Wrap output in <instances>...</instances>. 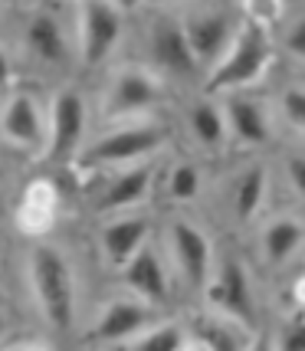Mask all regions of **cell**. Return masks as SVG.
<instances>
[{
    "mask_svg": "<svg viewBox=\"0 0 305 351\" xmlns=\"http://www.w3.org/2000/svg\"><path fill=\"white\" fill-rule=\"evenodd\" d=\"M62 207V191L60 184L53 181L49 174H36L20 187L14 204V230L27 240H46L56 220H60Z\"/></svg>",
    "mask_w": 305,
    "mask_h": 351,
    "instance_id": "22",
    "label": "cell"
},
{
    "mask_svg": "<svg viewBox=\"0 0 305 351\" xmlns=\"http://www.w3.org/2000/svg\"><path fill=\"white\" fill-rule=\"evenodd\" d=\"M246 351H279V345H276V335H273V328H269V325H260V328L253 332V338H249Z\"/></svg>",
    "mask_w": 305,
    "mask_h": 351,
    "instance_id": "30",
    "label": "cell"
},
{
    "mask_svg": "<svg viewBox=\"0 0 305 351\" xmlns=\"http://www.w3.org/2000/svg\"><path fill=\"white\" fill-rule=\"evenodd\" d=\"M16 89V60H14V49L7 43H0V99L7 92Z\"/></svg>",
    "mask_w": 305,
    "mask_h": 351,
    "instance_id": "29",
    "label": "cell"
},
{
    "mask_svg": "<svg viewBox=\"0 0 305 351\" xmlns=\"http://www.w3.org/2000/svg\"><path fill=\"white\" fill-rule=\"evenodd\" d=\"M168 319V312H158L154 306L141 302L128 292H115L106 302H99L86 328V345L89 348H125L128 341H135L141 332H148L154 322Z\"/></svg>",
    "mask_w": 305,
    "mask_h": 351,
    "instance_id": "17",
    "label": "cell"
},
{
    "mask_svg": "<svg viewBox=\"0 0 305 351\" xmlns=\"http://www.w3.org/2000/svg\"><path fill=\"white\" fill-rule=\"evenodd\" d=\"M269 328H273L279 351H305V308L289 306Z\"/></svg>",
    "mask_w": 305,
    "mask_h": 351,
    "instance_id": "28",
    "label": "cell"
},
{
    "mask_svg": "<svg viewBox=\"0 0 305 351\" xmlns=\"http://www.w3.org/2000/svg\"><path fill=\"white\" fill-rule=\"evenodd\" d=\"M135 23V7L108 3V0H82L73 3V33H76V66L86 73L106 69L115 60L119 46Z\"/></svg>",
    "mask_w": 305,
    "mask_h": 351,
    "instance_id": "10",
    "label": "cell"
},
{
    "mask_svg": "<svg viewBox=\"0 0 305 351\" xmlns=\"http://www.w3.org/2000/svg\"><path fill=\"white\" fill-rule=\"evenodd\" d=\"M184 328H187V335L204 341L210 351H246L249 338H253V328L204 306H194L184 315Z\"/></svg>",
    "mask_w": 305,
    "mask_h": 351,
    "instance_id": "23",
    "label": "cell"
},
{
    "mask_svg": "<svg viewBox=\"0 0 305 351\" xmlns=\"http://www.w3.org/2000/svg\"><path fill=\"white\" fill-rule=\"evenodd\" d=\"M158 243L168 256L178 292L191 299V306H200L220 253V246L210 237V227L191 210H168L158 220Z\"/></svg>",
    "mask_w": 305,
    "mask_h": 351,
    "instance_id": "6",
    "label": "cell"
},
{
    "mask_svg": "<svg viewBox=\"0 0 305 351\" xmlns=\"http://www.w3.org/2000/svg\"><path fill=\"white\" fill-rule=\"evenodd\" d=\"M0 351H46V345H40V341H10Z\"/></svg>",
    "mask_w": 305,
    "mask_h": 351,
    "instance_id": "33",
    "label": "cell"
},
{
    "mask_svg": "<svg viewBox=\"0 0 305 351\" xmlns=\"http://www.w3.org/2000/svg\"><path fill=\"white\" fill-rule=\"evenodd\" d=\"M174 99H178V92L164 79L154 76L148 66H141L138 60L119 62L108 69L106 82H102L95 119L102 125L151 119V115H164L168 102H174Z\"/></svg>",
    "mask_w": 305,
    "mask_h": 351,
    "instance_id": "7",
    "label": "cell"
},
{
    "mask_svg": "<svg viewBox=\"0 0 305 351\" xmlns=\"http://www.w3.org/2000/svg\"><path fill=\"white\" fill-rule=\"evenodd\" d=\"M273 168L279 174V184L289 194L292 207L305 214V141H286Z\"/></svg>",
    "mask_w": 305,
    "mask_h": 351,
    "instance_id": "26",
    "label": "cell"
},
{
    "mask_svg": "<svg viewBox=\"0 0 305 351\" xmlns=\"http://www.w3.org/2000/svg\"><path fill=\"white\" fill-rule=\"evenodd\" d=\"M253 266L266 276L289 273L305 260V214L295 207H269V214L253 227Z\"/></svg>",
    "mask_w": 305,
    "mask_h": 351,
    "instance_id": "15",
    "label": "cell"
},
{
    "mask_svg": "<svg viewBox=\"0 0 305 351\" xmlns=\"http://www.w3.org/2000/svg\"><path fill=\"white\" fill-rule=\"evenodd\" d=\"M10 43L16 46V56L40 76H62L66 69L76 66L73 7L30 3L14 10Z\"/></svg>",
    "mask_w": 305,
    "mask_h": 351,
    "instance_id": "5",
    "label": "cell"
},
{
    "mask_svg": "<svg viewBox=\"0 0 305 351\" xmlns=\"http://www.w3.org/2000/svg\"><path fill=\"white\" fill-rule=\"evenodd\" d=\"M181 351H210V348H207L204 341H197V338L187 335V341H184V348H181Z\"/></svg>",
    "mask_w": 305,
    "mask_h": 351,
    "instance_id": "35",
    "label": "cell"
},
{
    "mask_svg": "<svg viewBox=\"0 0 305 351\" xmlns=\"http://www.w3.org/2000/svg\"><path fill=\"white\" fill-rule=\"evenodd\" d=\"M92 108L86 92L76 86H60L46 99V152L43 165L49 168H73L82 148L89 145Z\"/></svg>",
    "mask_w": 305,
    "mask_h": 351,
    "instance_id": "12",
    "label": "cell"
},
{
    "mask_svg": "<svg viewBox=\"0 0 305 351\" xmlns=\"http://www.w3.org/2000/svg\"><path fill=\"white\" fill-rule=\"evenodd\" d=\"M135 27L138 46H141V56H138L141 66H148L158 79H164L178 92V99L187 92L204 89V73L184 36L178 3L135 7Z\"/></svg>",
    "mask_w": 305,
    "mask_h": 351,
    "instance_id": "3",
    "label": "cell"
},
{
    "mask_svg": "<svg viewBox=\"0 0 305 351\" xmlns=\"http://www.w3.org/2000/svg\"><path fill=\"white\" fill-rule=\"evenodd\" d=\"M178 14H181V27L187 43H191V53L207 79L227 56V49L233 46L236 33L243 27L246 3L191 0V3H178Z\"/></svg>",
    "mask_w": 305,
    "mask_h": 351,
    "instance_id": "11",
    "label": "cell"
},
{
    "mask_svg": "<svg viewBox=\"0 0 305 351\" xmlns=\"http://www.w3.org/2000/svg\"><path fill=\"white\" fill-rule=\"evenodd\" d=\"M10 33H14V7L0 3V43L10 46Z\"/></svg>",
    "mask_w": 305,
    "mask_h": 351,
    "instance_id": "31",
    "label": "cell"
},
{
    "mask_svg": "<svg viewBox=\"0 0 305 351\" xmlns=\"http://www.w3.org/2000/svg\"><path fill=\"white\" fill-rule=\"evenodd\" d=\"M164 158H154V161H141V165H128V168H115V171H106V174L86 178L89 181V194H92V210L99 217L148 210L154 194H158Z\"/></svg>",
    "mask_w": 305,
    "mask_h": 351,
    "instance_id": "13",
    "label": "cell"
},
{
    "mask_svg": "<svg viewBox=\"0 0 305 351\" xmlns=\"http://www.w3.org/2000/svg\"><path fill=\"white\" fill-rule=\"evenodd\" d=\"M3 178H7V171H3V165H0V184H3Z\"/></svg>",
    "mask_w": 305,
    "mask_h": 351,
    "instance_id": "36",
    "label": "cell"
},
{
    "mask_svg": "<svg viewBox=\"0 0 305 351\" xmlns=\"http://www.w3.org/2000/svg\"><path fill=\"white\" fill-rule=\"evenodd\" d=\"M223 112H227L230 148L243 158H266L269 148L279 145V122L273 112L269 92H233L220 95Z\"/></svg>",
    "mask_w": 305,
    "mask_h": 351,
    "instance_id": "16",
    "label": "cell"
},
{
    "mask_svg": "<svg viewBox=\"0 0 305 351\" xmlns=\"http://www.w3.org/2000/svg\"><path fill=\"white\" fill-rule=\"evenodd\" d=\"M289 299H292V306H295V308H305V266L299 269V276H295V282H292Z\"/></svg>",
    "mask_w": 305,
    "mask_h": 351,
    "instance_id": "32",
    "label": "cell"
},
{
    "mask_svg": "<svg viewBox=\"0 0 305 351\" xmlns=\"http://www.w3.org/2000/svg\"><path fill=\"white\" fill-rule=\"evenodd\" d=\"M7 335H10V315L0 308V348H3V341H7Z\"/></svg>",
    "mask_w": 305,
    "mask_h": 351,
    "instance_id": "34",
    "label": "cell"
},
{
    "mask_svg": "<svg viewBox=\"0 0 305 351\" xmlns=\"http://www.w3.org/2000/svg\"><path fill=\"white\" fill-rule=\"evenodd\" d=\"M158 237V220L148 210H128V214L99 217L95 227V250L108 273H119L135 260L145 246Z\"/></svg>",
    "mask_w": 305,
    "mask_h": 351,
    "instance_id": "19",
    "label": "cell"
},
{
    "mask_svg": "<svg viewBox=\"0 0 305 351\" xmlns=\"http://www.w3.org/2000/svg\"><path fill=\"white\" fill-rule=\"evenodd\" d=\"M269 99L279 132H286L289 141H305V79H282Z\"/></svg>",
    "mask_w": 305,
    "mask_h": 351,
    "instance_id": "24",
    "label": "cell"
},
{
    "mask_svg": "<svg viewBox=\"0 0 305 351\" xmlns=\"http://www.w3.org/2000/svg\"><path fill=\"white\" fill-rule=\"evenodd\" d=\"M276 14L279 7L246 3L243 27L236 33L227 56L220 60L210 76L204 79V92L210 95H233V92H260L273 79L279 66V43H276Z\"/></svg>",
    "mask_w": 305,
    "mask_h": 351,
    "instance_id": "1",
    "label": "cell"
},
{
    "mask_svg": "<svg viewBox=\"0 0 305 351\" xmlns=\"http://www.w3.org/2000/svg\"><path fill=\"white\" fill-rule=\"evenodd\" d=\"M115 279H119L122 292H128V295H135L141 302L154 306L158 312H171V306L178 302L174 273H171L168 256H164V250L158 243V237H154L151 243L145 246L125 269H119Z\"/></svg>",
    "mask_w": 305,
    "mask_h": 351,
    "instance_id": "20",
    "label": "cell"
},
{
    "mask_svg": "<svg viewBox=\"0 0 305 351\" xmlns=\"http://www.w3.org/2000/svg\"><path fill=\"white\" fill-rule=\"evenodd\" d=\"M302 266H305V260H302Z\"/></svg>",
    "mask_w": 305,
    "mask_h": 351,
    "instance_id": "37",
    "label": "cell"
},
{
    "mask_svg": "<svg viewBox=\"0 0 305 351\" xmlns=\"http://www.w3.org/2000/svg\"><path fill=\"white\" fill-rule=\"evenodd\" d=\"M273 178L276 168L266 158H240L233 168L214 178L210 200L217 214L233 233H253V227L269 214L273 204Z\"/></svg>",
    "mask_w": 305,
    "mask_h": 351,
    "instance_id": "8",
    "label": "cell"
},
{
    "mask_svg": "<svg viewBox=\"0 0 305 351\" xmlns=\"http://www.w3.org/2000/svg\"><path fill=\"white\" fill-rule=\"evenodd\" d=\"M0 141L14 154L43 161L46 102L30 89H14L0 99Z\"/></svg>",
    "mask_w": 305,
    "mask_h": 351,
    "instance_id": "18",
    "label": "cell"
},
{
    "mask_svg": "<svg viewBox=\"0 0 305 351\" xmlns=\"http://www.w3.org/2000/svg\"><path fill=\"white\" fill-rule=\"evenodd\" d=\"M184 341H187V328H184V319H168L154 322L148 332H141L135 341H128L125 348L119 351H181Z\"/></svg>",
    "mask_w": 305,
    "mask_h": 351,
    "instance_id": "27",
    "label": "cell"
},
{
    "mask_svg": "<svg viewBox=\"0 0 305 351\" xmlns=\"http://www.w3.org/2000/svg\"><path fill=\"white\" fill-rule=\"evenodd\" d=\"M27 292L49 335L66 338L79 325L76 263L56 240H33L27 246Z\"/></svg>",
    "mask_w": 305,
    "mask_h": 351,
    "instance_id": "2",
    "label": "cell"
},
{
    "mask_svg": "<svg viewBox=\"0 0 305 351\" xmlns=\"http://www.w3.org/2000/svg\"><path fill=\"white\" fill-rule=\"evenodd\" d=\"M174 135H178V128H174L168 115L102 125V132H95L89 138V145L82 148L79 161L69 171H76L82 178H92V174H106V171L115 168L164 158L174 148Z\"/></svg>",
    "mask_w": 305,
    "mask_h": 351,
    "instance_id": "4",
    "label": "cell"
},
{
    "mask_svg": "<svg viewBox=\"0 0 305 351\" xmlns=\"http://www.w3.org/2000/svg\"><path fill=\"white\" fill-rule=\"evenodd\" d=\"M210 191H214L210 161H204V158H197L191 152L164 158L158 194H161V200L168 204L171 210H194L200 200L210 197Z\"/></svg>",
    "mask_w": 305,
    "mask_h": 351,
    "instance_id": "21",
    "label": "cell"
},
{
    "mask_svg": "<svg viewBox=\"0 0 305 351\" xmlns=\"http://www.w3.org/2000/svg\"><path fill=\"white\" fill-rule=\"evenodd\" d=\"M200 306L220 312L227 319L240 322L246 328H260L263 325V308H260V269L246 256L240 246H220L214 263L210 282L204 289Z\"/></svg>",
    "mask_w": 305,
    "mask_h": 351,
    "instance_id": "9",
    "label": "cell"
},
{
    "mask_svg": "<svg viewBox=\"0 0 305 351\" xmlns=\"http://www.w3.org/2000/svg\"><path fill=\"white\" fill-rule=\"evenodd\" d=\"M276 43H279V56L305 69V3H279Z\"/></svg>",
    "mask_w": 305,
    "mask_h": 351,
    "instance_id": "25",
    "label": "cell"
},
{
    "mask_svg": "<svg viewBox=\"0 0 305 351\" xmlns=\"http://www.w3.org/2000/svg\"><path fill=\"white\" fill-rule=\"evenodd\" d=\"M178 115H174V128L181 132L187 152L204 158V161H220L227 158L230 148V128H227V112H223V99L210 95V92H187L178 99Z\"/></svg>",
    "mask_w": 305,
    "mask_h": 351,
    "instance_id": "14",
    "label": "cell"
}]
</instances>
